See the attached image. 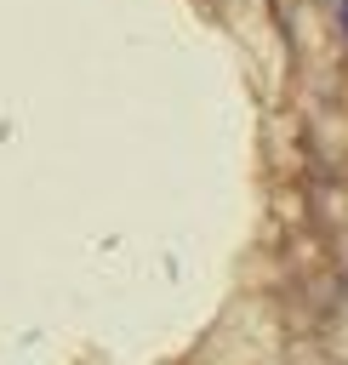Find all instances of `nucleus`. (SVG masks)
I'll return each instance as SVG.
<instances>
[{"mask_svg": "<svg viewBox=\"0 0 348 365\" xmlns=\"http://www.w3.org/2000/svg\"><path fill=\"white\" fill-rule=\"evenodd\" d=\"M342 17H348V6H342Z\"/></svg>", "mask_w": 348, "mask_h": 365, "instance_id": "1", "label": "nucleus"}]
</instances>
